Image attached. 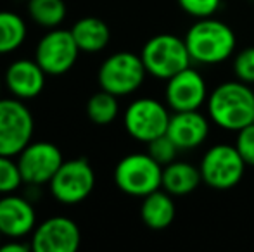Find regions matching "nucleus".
Listing matches in <instances>:
<instances>
[{"label":"nucleus","instance_id":"nucleus-1","mask_svg":"<svg viewBox=\"0 0 254 252\" xmlns=\"http://www.w3.org/2000/svg\"><path fill=\"white\" fill-rule=\"evenodd\" d=\"M207 112L216 126L228 131L242 130L254 118V92L241 80L218 85L207 97Z\"/></svg>","mask_w":254,"mask_h":252},{"label":"nucleus","instance_id":"nucleus-2","mask_svg":"<svg viewBox=\"0 0 254 252\" xmlns=\"http://www.w3.org/2000/svg\"><path fill=\"white\" fill-rule=\"evenodd\" d=\"M189 54L192 62L206 64H220L232 57L237 47V37L235 31L227 23L214 17H202L197 19L185 35Z\"/></svg>","mask_w":254,"mask_h":252},{"label":"nucleus","instance_id":"nucleus-3","mask_svg":"<svg viewBox=\"0 0 254 252\" xmlns=\"http://www.w3.org/2000/svg\"><path fill=\"white\" fill-rule=\"evenodd\" d=\"M140 57L147 74L159 80H170L192 64L185 40L170 33L156 35L145 42Z\"/></svg>","mask_w":254,"mask_h":252},{"label":"nucleus","instance_id":"nucleus-4","mask_svg":"<svg viewBox=\"0 0 254 252\" xmlns=\"http://www.w3.org/2000/svg\"><path fill=\"white\" fill-rule=\"evenodd\" d=\"M163 166L149 152H135L121 159L114 168V183L121 192L131 197H145L161 189Z\"/></svg>","mask_w":254,"mask_h":252},{"label":"nucleus","instance_id":"nucleus-5","mask_svg":"<svg viewBox=\"0 0 254 252\" xmlns=\"http://www.w3.org/2000/svg\"><path fill=\"white\" fill-rule=\"evenodd\" d=\"M246 162L235 145L216 144L202 155L201 176L202 183L214 190H230L241 183L246 173Z\"/></svg>","mask_w":254,"mask_h":252},{"label":"nucleus","instance_id":"nucleus-6","mask_svg":"<svg viewBox=\"0 0 254 252\" xmlns=\"http://www.w3.org/2000/svg\"><path fill=\"white\" fill-rule=\"evenodd\" d=\"M145 74L147 71L140 55L133 52H116L101 64L97 80L102 90L116 97H125L142 87Z\"/></svg>","mask_w":254,"mask_h":252},{"label":"nucleus","instance_id":"nucleus-7","mask_svg":"<svg viewBox=\"0 0 254 252\" xmlns=\"http://www.w3.org/2000/svg\"><path fill=\"white\" fill-rule=\"evenodd\" d=\"M35 121L21 99H0V155H19L31 142Z\"/></svg>","mask_w":254,"mask_h":252},{"label":"nucleus","instance_id":"nucleus-8","mask_svg":"<svg viewBox=\"0 0 254 252\" xmlns=\"http://www.w3.org/2000/svg\"><path fill=\"white\" fill-rule=\"evenodd\" d=\"M56 201L73 205L83 202L95 187V173L83 157L64 161L49 183Z\"/></svg>","mask_w":254,"mask_h":252},{"label":"nucleus","instance_id":"nucleus-9","mask_svg":"<svg viewBox=\"0 0 254 252\" xmlns=\"http://www.w3.org/2000/svg\"><path fill=\"white\" fill-rule=\"evenodd\" d=\"M170 118L171 116L166 105L156 99L144 97L137 99L128 105L123 123L131 138L149 144L154 138L166 133Z\"/></svg>","mask_w":254,"mask_h":252},{"label":"nucleus","instance_id":"nucleus-10","mask_svg":"<svg viewBox=\"0 0 254 252\" xmlns=\"http://www.w3.org/2000/svg\"><path fill=\"white\" fill-rule=\"evenodd\" d=\"M80 47L74 42L71 30L52 28L42 37L35 50V61L51 76L66 74L74 66L80 54Z\"/></svg>","mask_w":254,"mask_h":252},{"label":"nucleus","instance_id":"nucleus-11","mask_svg":"<svg viewBox=\"0 0 254 252\" xmlns=\"http://www.w3.org/2000/svg\"><path fill=\"white\" fill-rule=\"evenodd\" d=\"M63 152L52 142H30L17 155L23 182L31 187L51 183L57 169L63 166Z\"/></svg>","mask_w":254,"mask_h":252},{"label":"nucleus","instance_id":"nucleus-12","mask_svg":"<svg viewBox=\"0 0 254 252\" xmlns=\"http://www.w3.org/2000/svg\"><path fill=\"white\" fill-rule=\"evenodd\" d=\"M30 244L33 252H74L81 244V232L71 218L54 216L35 226Z\"/></svg>","mask_w":254,"mask_h":252},{"label":"nucleus","instance_id":"nucleus-13","mask_svg":"<svg viewBox=\"0 0 254 252\" xmlns=\"http://www.w3.org/2000/svg\"><path fill=\"white\" fill-rule=\"evenodd\" d=\"M166 81L164 99L173 112L199 111L204 102H207L209 95H207L206 81L202 74L197 73L192 66L185 67Z\"/></svg>","mask_w":254,"mask_h":252},{"label":"nucleus","instance_id":"nucleus-14","mask_svg":"<svg viewBox=\"0 0 254 252\" xmlns=\"http://www.w3.org/2000/svg\"><path fill=\"white\" fill-rule=\"evenodd\" d=\"M37 226V212L26 197L5 194L0 197V232L9 239H23Z\"/></svg>","mask_w":254,"mask_h":252},{"label":"nucleus","instance_id":"nucleus-15","mask_svg":"<svg viewBox=\"0 0 254 252\" xmlns=\"http://www.w3.org/2000/svg\"><path fill=\"white\" fill-rule=\"evenodd\" d=\"M45 76L47 73L35 59H17L5 69L3 83L16 99L30 101L42 94Z\"/></svg>","mask_w":254,"mask_h":252},{"label":"nucleus","instance_id":"nucleus-16","mask_svg":"<svg viewBox=\"0 0 254 252\" xmlns=\"http://www.w3.org/2000/svg\"><path fill=\"white\" fill-rule=\"evenodd\" d=\"M166 135L180 151H192L206 142L209 135V121L199 111L173 112Z\"/></svg>","mask_w":254,"mask_h":252},{"label":"nucleus","instance_id":"nucleus-17","mask_svg":"<svg viewBox=\"0 0 254 252\" xmlns=\"http://www.w3.org/2000/svg\"><path fill=\"white\" fill-rule=\"evenodd\" d=\"M202 183L201 169L197 166L185 161H173L163 166V182L161 189H164L173 197H184L192 194Z\"/></svg>","mask_w":254,"mask_h":252},{"label":"nucleus","instance_id":"nucleus-18","mask_svg":"<svg viewBox=\"0 0 254 252\" xmlns=\"http://www.w3.org/2000/svg\"><path fill=\"white\" fill-rule=\"evenodd\" d=\"M173 195L164 189H157L145 195L140 205V218L144 225L151 230H166L173 223L177 209H175Z\"/></svg>","mask_w":254,"mask_h":252},{"label":"nucleus","instance_id":"nucleus-19","mask_svg":"<svg viewBox=\"0 0 254 252\" xmlns=\"http://www.w3.org/2000/svg\"><path fill=\"white\" fill-rule=\"evenodd\" d=\"M74 42L81 52H101L111 40V30L101 17L87 16L73 24L71 28Z\"/></svg>","mask_w":254,"mask_h":252},{"label":"nucleus","instance_id":"nucleus-20","mask_svg":"<svg viewBox=\"0 0 254 252\" xmlns=\"http://www.w3.org/2000/svg\"><path fill=\"white\" fill-rule=\"evenodd\" d=\"M26 23L19 14L0 10V55L17 50L26 40Z\"/></svg>","mask_w":254,"mask_h":252},{"label":"nucleus","instance_id":"nucleus-21","mask_svg":"<svg viewBox=\"0 0 254 252\" xmlns=\"http://www.w3.org/2000/svg\"><path fill=\"white\" fill-rule=\"evenodd\" d=\"M66 3L64 0H30L28 14L37 24L44 28H57L66 17Z\"/></svg>","mask_w":254,"mask_h":252},{"label":"nucleus","instance_id":"nucleus-22","mask_svg":"<svg viewBox=\"0 0 254 252\" xmlns=\"http://www.w3.org/2000/svg\"><path fill=\"white\" fill-rule=\"evenodd\" d=\"M120 114L118 97L109 92L102 90L94 94L87 102V116L95 125H109Z\"/></svg>","mask_w":254,"mask_h":252},{"label":"nucleus","instance_id":"nucleus-23","mask_svg":"<svg viewBox=\"0 0 254 252\" xmlns=\"http://www.w3.org/2000/svg\"><path fill=\"white\" fill-rule=\"evenodd\" d=\"M23 176L19 171V164L9 155H0V195L12 194L19 189Z\"/></svg>","mask_w":254,"mask_h":252},{"label":"nucleus","instance_id":"nucleus-24","mask_svg":"<svg viewBox=\"0 0 254 252\" xmlns=\"http://www.w3.org/2000/svg\"><path fill=\"white\" fill-rule=\"evenodd\" d=\"M147 152L161 166H166V164H170V162L177 161V154L180 152V149H178L177 144L164 133V135H161V137L149 142Z\"/></svg>","mask_w":254,"mask_h":252},{"label":"nucleus","instance_id":"nucleus-25","mask_svg":"<svg viewBox=\"0 0 254 252\" xmlns=\"http://www.w3.org/2000/svg\"><path fill=\"white\" fill-rule=\"evenodd\" d=\"M180 9L195 19L213 17L220 10L221 0H177Z\"/></svg>","mask_w":254,"mask_h":252},{"label":"nucleus","instance_id":"nucleus-26","mask_svg":"<svg viewBox=\"0 0 254 252\" xmlns=\"http://www.w3.org/2000/svg\"><path fill=\"white\" fill-rule=\"evenodd\" d=\"M235 78L248 85L254 83V47H248L241 50L234 59Z\"/></svg>","mask_w":254,"mask_h":252},{"label":"nucleus","instance_id":"nucleus-27","mask_svg":"<svg viewBox=\"0 0 254 252\" xmlns=\"http://www.w3.org/2000/svg\"><path fill=\"white\" fill-rule=\"evenodd\" d=\"M235 147L248 166H254V123L237 131Z\"/></svg>","mask_w":254,"mask_h":252},{"label":"nucleus","instance_id":"nucleus-28","mask_svg":"<svg viewBox=\"0 0 254 252\" xmlns=\"http://www.w3.org/2000/svg\"><path fill=\"white\" fill-rule=\"evenodd\" d=\"M31 244L21 242V239H10V242L0 244V252H30Z\"/></svg>","mask_w":254,"mask_h":252},{"label":"nucleus","instance_id":"nucleus-29","mask_svg":"<svg viewBox=\"0 0 254 252\" xmlns=\"http://www.w3.org/2000/svg\"><path fill=\"white\" fill-rule=\"evenodd\" d=\"M3 85H5V83H3V76L0 74V94H2V87H3Z\"/></svg>","mask_w":254,"mask_h":252},{"label":"nucleus","instance_id":"nucleus-30","mask_svg":"<svg viewBox=\"0 0 254 252\" xmlns=\"http://www.w3.org/2000/svg\"><path fill=\"white\" fill-rule=\"evenodd\" d=\"M2 237H3V235H2V232H0V244H2Z\"/></svg>","mask_w":254,"mask_h":252},{"label":"nucleus","instance_id":"nucleus-31","mask_svg":"<svg viewBox=\"0 0 254 252\" xmlns=\"http://www.w3.org/2000/svg\"><path fill=\"white\" fill-rule=\"evenodd\" d=\"M253 123H254V118H253Z\"/></svg>","mask_w":254,"mask_h":252}]
</instances>
